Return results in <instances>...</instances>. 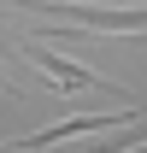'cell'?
<instances>
[{
  "label": "cell",
  "mask_w": 147,
  "mask_h": 153,
  "mask_svg": "<svg viewBox=\"0 0 147 153\" xmlns=\"http://www.w3.org/2000/svg\"><path fill=\"white\" fill-rule=\"evenodd\" d=\"M124 153H147V141H135V147H124Z\"/></svg>",
  "instance_id": "cell-5"
},
{
  "label": "cell",
  "mask_w": 147,
  "mask_h": 153,
  "mask_svg": "<svg viewBox=\"0 0 147 153\" xmlns=\"http://www.w3.org/2000/svg\"><path fill=\"white\" fill-rule=\"evenodd\" d=\"M0 153H24V147H18V141H0Z\"/></svg>",
  "instance_id": "cell-4"
},
{
  "label": "cell",
  "mask_w": 147,
  "mask_h": 153,
  "mask_svg": "<svg viewBox=\"0 0 147 153\" xmlns=\"http://www.w3.org/2000/svg\"><path fill=\"white\" fill-rule=\"evenodd\" d=\"M30 53H36V65H41V71H53V82H59V88H100V94H118L106 76H94L88 65H71V59L47 53V47H30Z\"/></svg>",
  "instance_id": "cell-3"
},
{
  "label": "cell",
  "mask_w": 147,
  "mask_h": 153,
  "mask_svg": "<svg viewBox=\"0 0 147 153\" xmlns=\"http://www.w3.org/2000/svg\"><path fill=\"white\" fill-rule=\"evenodd\" d=\"M0 6H18L36 18H71V30H129L141 36L147 6H94V0H0Z\"/></svg>",
  "instance_id": "cell-1"
},
{
  "label": "cell",
  "mask_w": 147,
  "mask_h": 153,
  "mask_svg": "<svg viewBox=\"0 0 147 153\" xmlns=\"http://www.w3.org/2000/svg\"><path fill=\"white\" fill-rule=\"evenodd\" d=\"M129 118H141V106H112V112H82V118H59L53 130H41V135H24L18 147H24V153H47V147H59V141H71V135H100V130H124Z\"/></svg>",
  "instance_id": "cell-2"
}]
</instances>
